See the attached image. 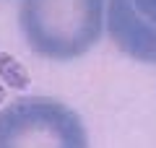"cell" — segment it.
<instances>
[{"mask_svg":"<svg viewBox=\"0 0 156 148\" xmlns=\"http://www.w3.org/2000/svg\"><path fill=\"white\" fill-rule=\"evenodd\" d=\"M5 93H8V91H5V88H3V86H0V104L5 101Z\"/></svg>","mask_w":156,"mask_h":148,"instance_id":"6","label":"cell"},{"mask_svg":"<svg viewBox=\"0 0 156 148\" xmlns=\"http://www.w3.org/2000/svg\"><path fill=\"white\" fill-rule=\"evenodd\" d=\"M0 81L5 83V88H13V91H26L29 83H31V76L26 73V68H23L13 55L0 52Z\"/></svg>","mask_w":156,"mask_h":148,"instance_id":"4","label":"cell"},{"mask_svg":"<svg viewBox=\"0 0 156 148\" xmlns=\"http://www.w3.org/2000/svg\"><path fill=\"white\" fill-rule=\"evenodd\" d=\"M130 3H133V8L146 18V21H151L156 26V0H130Z\"/></svg>","mask_w":156,"mask_h":148,"instance_id":"5","label":"cell"},{"mask_svg":"<svg viewBox=\"0 0 156 148\" xmlns=\"http://www.w3.org/2000/svg\"><path fill=\"white\" fill-rule=\"evenodd\" d=\"M104 31L122 55L156 65V26L135 11L130 0H107Z\"/></svg>","mask_w":156,"mask_h":148,"instance_id":"3","label":"cell"},{"mask_svg":"<svg viewBox=\"0 0 156 148\" xmlns=\"http://www.w3.org/2000/svg\"><path fill=\"white\" fill-rule=\"evenodd\" d=\"M107 0H21L18 29L34 55L76 60L104 37Z\"/></svg>","mask_w":156,"mask_h":148,"instance_id":"1","label":"cell"},{"mask_svg":"<svg viewBox=\"0 0 156 148\" xmlns=\"http://www.w3.org/2000/svg\"><path fill=\"white\" fill-rule=\"evenodd\" d=\"M0 148H89V130L57 99L21 96L0 107Z\"/></svg>","mask_w":156,"mask_h":148,"instance_id":"2","label":"cell"}]
</instances>
